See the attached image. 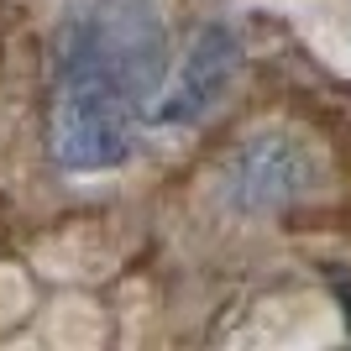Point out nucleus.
Instances as JSON below:
<instances>
[{
	"label": "nucleus",
	"mask_w": 351,
	"mask_h": 351,
	"mask_svg": "<svg viewBox=\"0 0 351 351\" xmlns=\"http://www.w3.org/2000/svg\"><path fill=\"white\" fill-rule=\"evenodd\" d=\"M147 100L100 69H47V158L63 173H110L136 152Z\"/></svg>",
	"instance_id": "obj_1"
},
{
	"label": "nucleus",
	"mask_w": 351,
	"mask_h": 351,
	"mask_svg": "<svg viewBox=\"0 0 351 351\" xmlns=\"http://www.w3.org/2000/svg\"><path fill=\"white\" fill-rule=\"evenodd\" d=\"M53 63L100 69L147 105L168 73V27L152 0H79L53 32Z\"/></svg>",
	"instance_id": "obj_2"
},
{
	"label": "nucleus",
	"mask_w": 351,
	"mask_h": 351,
	"mask_svg": "<svg viewBox=\"0 0 351 351\" xmlns=\"http://www.w3.org/2000/svg\"><path fill=\"white\" fill-rule=\"evenodd\" d=\"M215 184L236 215H289L325 189V158L304 132L267 126L226 152Z\"/></svg>",
	"instance_id": "obj_3"
},
{
	"label": "nucleus",
	"mask_w": 351,
	"mask_h": 351,
	"mask_svg": "<svg viewBox=\"0 0 351 351\" xmlns=\"http://www.w3.org/2000/svg\"><path fill=\"white\" fill-rule=\"evenodd\" d=\"M236 63H241V43H236L231 27H199L189 37V47L168 63L162 73L158 95L147 105V116L158 121V126H194V121H205L220 100H226V89L236 79Z\"/></svg>",
	"instance_id": "obj_4"
}]
</instances>
